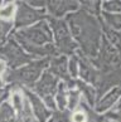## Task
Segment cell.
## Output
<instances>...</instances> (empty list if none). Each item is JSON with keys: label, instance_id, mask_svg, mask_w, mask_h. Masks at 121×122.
<instances>
[{"label": "cell", "instance_id": "2", "mask_svg": "<svg viewBox=\"0 0 121 122\" xmlns=\"http://www.w3.org/2000/svg\"><path fill=\"white\" fill-rule=\"evenodd\" d=\"M72 121L73 122H86V115L83 112H76L72 116Z\"/></svg>", "mask_w": 121, "mask_h": 122}, {"label": "cell", "instance_id": "4", "mask_svg": "<svg viewBox=\"0 0 121 122\" xmlns=\"http://www.w3.org/2000/svg\"><path fill=\"white\" fill-rule=\"evenodd\" d=\"M4 69H5V64H4V62L0 61V73H3Z\"/></svg>", "mask_w": 121, "mask_h": 122}, {"label": "cell", "instance_id": "3", "mask_svg": "<svg viewBox=\"0 0 121 122\" xmlns=\"http://www.w3.org/2000/svg\"><path fill=\"white\" fill-rule=\"evenodd\" d=\"M13 102H14V106L16 107L18 111L21 110V98L18 93H14L13 94Z\"/></svg>", "mask_w": 121, "mask_h": 122}, {"label": "cell", "instance_id": "1", "mask_svg": "<svg viewBox=\"0 0 121 122\" xmlns=\"http://www.w3.org/2000/svg\"><path fill=\"white\" fill-rule=\"evenodd\" d=\"M14 9L15 8L13 4H8L4 8H1L0 9V18L1 19H10L13 16V14H14Z\"/></svg>", "mask_w": 121, "mask_h": 122}]
</instances>
